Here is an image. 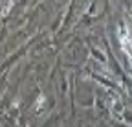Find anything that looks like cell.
I'll use <instances>...</instances> for the list:
<instances>
[{
    "label": "cell",
    "mask_w": 132,
    "mask_h": 127,
    "mask_svg": "<svg viewBox=\"0 0 132 127\" xmlns=\"http://www.w3.org/2000/svg\"><path fill=\"white\" fill-rule=\"evenodd\" d=\"M118 33H119V41H121V46H123V50L127 54H130V33H128V29L125 26H121L118 29Z\"/></svg>",
    "instance_id": "obj_1"
}]
</instances>
